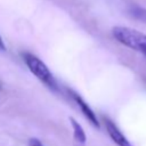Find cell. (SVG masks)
<instances>
[{
  "label": "cell",
  "instance_id": "obj_8",
  "mask_svg": "<svg viewBox=\"0 0 146 146\" xmlns=\"http://www.w3.org/2000/svg\"><path fill=\"white\" fill-rule=\"evenodd\" d=\"M0 50H6V44H5V41L1 35H0Z\"/></svg>",
  "mask_w": 146,
  "mask_h": 146
},
{
  "label": "cell",
  "instance_id": "obj_1",
  "mask_svg": "<svg viewBox=\"0 0 146 146\" xmlns=\"http://www.w3.org/2000/svg\"><path fill=\"white\" fill-rule=\"evenodd\" d=\"M112 34L121 44L146 55V34L125 26H114Z\"/></svg>",
  "mask_w": 146,
  "mask_h": 146
},
{
  "label": "cell",
  "instance_id": "obj_5",
  "mask_svg": "<svg viewBox=\"0 0 146 146\" xmlns=\"http://www.w3.org/2000/svg\"><path fill=\"white\" fill-rule=\"evenodd\" d=\"M70 122L72 124V128H73V135H74V139L76 140V143L81 146H84L86 144V140H87V136H86V132L84 130L82 129V127L80 125V123L74 120L73 117H70Z\"/></svg>",
  "mask_w": 146,
  "mask_h": 146
},
{
  "label": "cell",
  "instance_id": "obj_7",
  "mask_svg": "<svg viewBox=\"0 0 146 146\" xmlns=\"http://www.w3.org/2000/svg\"><path fill=\"white\" fill-rule=\"evenodd\" d=\"M29 146H42V144H41V141H40L39 139L32 138V139H30V141H29Z\"/></svg>",
  "mask_w": 146,
  "mask_h": 146
},
{
  "label": "cell",
  "instance_id": "obj_6",
  "mask_svg": "<svg viewBox=\"0 0 146 146\" xmlns=\"http://www.w3.org/2000/svg\"><path fill=\"white\" fill-rule=\"evenodd\" d=\"M128 13L132 18L146 24V8H143L138 5H131L128 9Z\"/></svg>",
  "mask_w": 146,
  "mask_h": 146
},
{
  "label": "cell",
  "instance_id": "obj_3",
  "mask_svg": "<svg viewBox=\"0 0 146 146\" xmlns=\"http://www.w3.org/2000/svg\"><path fill=\"white\" fill-rule=\"evenodd\" d=\"M104 124L106 128L107 133L110 135L111 139L117 145V146H132L131 143L125 138V136L119 130V128L115 125V123L113 121H111L110 119L105 117L104 119Z\"/></svg>",
  "mask_w": 146,
  "mask_h": 146
},
{
  "label": "cell",
  "instance_id": "obj_4",
  "mask_svg": "<svg viewBox=\"0 0 146 146\" xmlns=\"http://www.w3.org/2000/svg\"><path fill=\"white\" fill-rule=\"evenodd\" d=\"M71 96L73 97V99L75 100V103H76L78 106L80 107L81 112H82L83 115L87 117V120H88L92 125H95L96 128H99V121H98L96 114L94 113V111L91 110V107L83 100V98H82L81 96H79V95H78L76 92H74V91H71Z\"/></svg>",
  "mask_w": 146,
  "mask_h": 146
},
{
  "label": "cell",
  "instance_id": "obj_2",
  "mask_svg": "<svg viewBox=\"0 0 146 146\" xmlns=\"http://www.w3.org/2000/svg\"><path fill=\"white\" fill-rule=\"evenodd\" d=\"M22 56H23V59H24L26 66L33 73V75H35L41 82L47 84L49 88L55 89V90L57 89L56 80L54 79L48 66L40 58H38L36 56H34L30 52H24Z\"/></svg>",
  "mask_w": 146,
  "mask_h": 146
}]
</instances>
